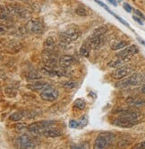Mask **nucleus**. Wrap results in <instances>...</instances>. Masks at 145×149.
<instances>
[{
    "label": "nucleus",
    "mask_w": 145,
    "mask_h": 149,
    "mask_svg": "<svg viewBox=\"0 0 145 149\" xmlns=\"http://www.w3.org/2000/svg\"><path fill=\"white\" fill-rule=\"evenodd\" d=\"M74 61H75V58L72 56L64 55V56H62L59 59V65L63 68H66V67H69Z\"/></svg>",
    "instance_id": "dca6fc26"
},
{
    "label": "nucleus",
    "mask_w": 145,
    "mask_h": 149,
    "mask_svg": "<svg viewBox=\"0 0 145 149\" xmlns=\"http://www.w3.org/2000/svg\"><path fill=\"white\" fill-rule=\"evenodd\" d=\"M90 42L93 49H99L103 45V43H104V34H101V35L92 34V36L90 37Z\"/></svg>",
    "instance_id": "f8f14e48"
},
{
    "label": "nucleus",
    "mask_w": 145,
    "mask_h": 149,
    "mask_svg": "<svg viewBox=\"0 0 145 149\" xmlns=\"http://www.w3.org/2000/svg\"><path fill=\"white\" fill-rule=\"evenodd\" d=\"M126 103L133 108L144 107L145 106V99L140 97H129L126 100Z\"/></svg>",
    "instance_id": "ddd939ff"
},
{
    "label": "nucleus",
    "mask_w": 145,
    "mask_h": 149,
    "mask_svg": "<svg viewBox=\"0 0 145 149\" xmlns=\"http://www.w3.org/2000/svg\"><path fill=\"white\" fill-rule=\"evenodd\" d=\"M140 84H144L143 74H133L132 76L119 81L116 84V86L117 88H126L130 86H140Z\"/></svg>",
    "instance_id": "f03ea898"
},
{
    "label": "nucleus",
    "mask_w": 145,
    "mask_h": 149,
    "mask_svg": "<svg viewBox=\"0 0 145 149\" xmlns=\"http://www.w3.org/2000/svg\"><path fill=\"white\" fill-rule=\"evenodd\" d=\"M112 123L114 125H116L117 127H132L134 125L138 124V120H137V119H133V118H129V117L120 116L119 118L114 120Z\"/></svg>",
    "instance_id": "0eeeda50"
},
{
    "label": "nucleus",
    "mask_w": 145,
    "mask_h": 149,
    "mask_svg": "<svg viewBox=\"0 0 145 149\" xmlns=\"http://www.w3.org/2000/svg\"><path fill=\"white\" fill-rule=\"evenodd\" d=\"M16 144L20 148H33L35 144L28 135H22L16 139Z\"/></svg>",
    "instance_id": "1a4fd4ad"
},
{
    "label": "nucleus",
    "mask_w": 145,
    "mask_h": 149,
    "mask_svg": "<svg viewBox=\"0 0 145 149\" xmlns=\"http://www.w3.org/2000/svg\"><path fill=\"white\" fill-rule=\"evenodd\" d=\"M74 107L79 111H82V110H84L86 107V102L84 100H82V99H77L74 102Z\"/></svg>",
    "instance_id": "4be33fe9"
},
{
    "label": "nucleus",
    "mask_w": 145,
    "mask_h": 149,
    "mask_svg": "<svg viewBox=\"0 0 145 149\" xmlns=\"http://www.w3.org/2000/svg\"><path fill=\"white\" fill-rule=\"evenodd\" d=\"M91 45H90V42L89 41H85L84 44L81 45V47L80 48V55L84 56V57H89L90 56V53L91 50Z\"/></svg>",
    "instance_id": "f3484780"
},
{
    "label": "nucleus",
    "mask_w": 145,
    "mask_h": 149,
    "mask_svg": "<svg viewBox=\"0 0 145 149\" xmlns=\"http://www.w3.org/2000/svg\"><path fill=\"white\" fill-rule=\"evenodd\" d=\"M137 39H138V40H139V41L141 42V43H142V44L143 46H145V41H144V40H143L142 39H141V38H139V37H138Z\"/></svg>",
    "instance_id": "4c0bfd02"
},
{
    "label": "nucleus",
    "mask_w": 145,
    "mask_h": 149,
    "mask_svg": "<svg viewBox=\"0 0 145 149\" xmlns=\"http://www.w3.org/2000/svg\"><path fill=\"white\" fill-rule=\"evenodd\" d=\"M69 127H72V129H76L77 127H79V123H78V121H76L75 120H71L69 121Z\"/></svg>",
    "instance_id": "c85d7f7f"
},
{
    "label": "nucleus",
    "mask_w": 145,
    "mask_h": 149,
    "mask_svg": "<svg viewBox=\"0 0 145 149\" xmlns=\"http://www.w3.org/2000/svg\"><path fill=\"white\" fill-rule=\"evenodd\" d=\"M54 40L52 38H48L45 41V44H44V47L48 49H52L54 47Z\"/></svg>",
    "instance_id": "393cba45"
},
{
    "label": "nucleus",
    "mask_w": 145,
    "mask_h": 149,
    "mask_svg": "<svg viewBox=\"0 0 145 149\" xmlns=\"http://www.w3.org/2000/svg\"><path fill=\"white\" fill-rule=\"evenodd\" d=\"M133 70H134V68L132 65H126L121 68H118L116 70H114L113 74H112V77H113V78L117 79V80L123 79V78L130 76V74L133 72Z\"/></svg>",
    "instance_id": "39448f33"
},
{
    "label": "nucleus",
    "mask_w": 145,
    "mask_h": 149,
    "mask_svg": "<svg viewBox=\"0 0 145 149\" xmlns=\"http://www.w3.org/2000/svg\"><path fill=\"white\" fill-rule=\"evenodd\" d=\"M76 13L78 14V15H86V11H85V9H84L82 7H78L76 10Z\"/></svg>",
    "instance_id": "c756f323"
},
{
    "label": "nucleus",
    "mask_w": 145,
    "mask_h": 149,
    "mask_svg": "<svg viewBox=\"0 0 145 149\" xmlns=\"http://www.w3.org/2000/svg\"><path fill=\"white\" fill-rule=\"evenodd\" d=\"M115 113H117L119 114V116H122V117H129V118H133V119H138L141 116V112L138 110L133 109V108L119 109L116 111Z\"/></svg>",
    "instance_id": "9d476101"
},
{
    "label": "nucleus",
    "mask_w": 145,
    "mask_h": 149,
    "mask_svg": "<svg viewBox=\"0 0 145 149\" xmlns=\"http://www.w3.org/2000/svg\"><path fill=\"white\" fill-rule=\"evenodd\" d=\"M137 52H138L137 46L133 44V45L127 46L126 48H125L123 50L119 51L117 54V58H130L131 56L134 55Z\"/></svg>",
    "instance_id": "9b49d317"
},
{
    "label": "nucleus",
    "mask_w": 145,
    "mask_h": 149,
    "mask_svg": "<svg viewBox=\"0 0 145 149\" xmlns=\"http://www.w3.org/2000/svg\"><path fill=\"white\" fill-rule=\"evenodd\" d=\"M134 13H135L139 17H142V19H144L145 20V15L142 14V13H141L140 11H139V10H137V9H135V10H134Z\"/></svg>",
    "instance_id": "72a5a7b5"
},
{
    "label": "nucleus",
    "mask_w": 145,
    "mask_h": 149,
    "mask_svg": "<svg viewBox=\"0 0 145 149\" xmlns=\"http://www.w3.org/2000/svg\"><path fill=\"white\" fill-rule=\"evenodd\" d=\"M78 123L80 127H85L88 124V117L86 115L81 116L78 120Z\"/></svg>",
    "instance_id": "a878e982"
},
{
    "label": "nucleus",
    "mask_w": 145,
    "mask_h": 149,
    "mask_svg": "<svg viewBox=\"0 0 145 149\" xmlns=\"http://www.w3.org/2000/svg\"><path fill=\"white\" fill-rule=\"evenodd\" d=\"M133 20L135 21V22H137L139 24L143 25V22H142V21L140 19V17H138V16H133Z\"/></svg>",
    "instance_id": "473e14b6"
},
{
    "label": "nucleus",
    "mask_w": 145,
    "mask_h": 149,
    "mask_svg": "<svg viewBox=\"0 0 145 149\" xmlns=\"http://www.w3.org/2000/svg\"><path fill=\"white\" fill-rule=\"evenodd\" d=\"M128 45V42L127 41H125V40H119L117 42H116L115 44H113L111 49L113 50H118V49H122L124 48L127 47Z\"/></svg>",
    "instance_id": "aec40b11"
},
{
    "label": "nucleus",
    "mask_w": 145,
    "mask_h": 149,
    "mask_svg": "<svg viewBox=\"0 0 145 149\" xmlns=\"http://www.w3.org/2000/svg\"><path fill=\"white\" fill-rule=\"evenodd\" d=\"M8 14H9V12H7L6 9L3 6H1V19L2 20L8 19Z\"/></svg>",
    "instance_id": "bb28decb"
},
{
    "label": "nucleus",
    "mask_w": 145,
    "mask_h": 149,
    "mask_svg": "<svg viewBox=\"0 0 145 149\" xmlns=\"http://www.w3.org/2000/svg\"><path fill=\"white\" fill-rule=\"evenodd\" d=\"M61 36L66 42H69L70 43L72 41L76 40L80 37V31L75 26H71L67 28L66 31H62Z\"/></svg>",
    "instance_id": "20e7f679"
},
{
    "label": "nucleus",
    "mask_w": 145,
    "mask_h": 149,
    "mask_svg": "<svg viewBox=\"0 0 145 149\" xmlns=\"http://www.w3.org/2000/svg\"><path fill=\"white\" fill-rule=\"evenodd\" d=\"M41 77V74H39L38 71L36 70H32L27 74V78L29 80H39Z\"/></svg>",
    "instance_id": "412c9836"
},
{
    "label": "nucleus",
    "mask_w": 145,
    "mask_h": 149,
    "mask_svg": "<svg viewBox=\"0 0 145 149\" xmlns=\"http://www.w3.org/2000/svg\"><path fill=\"white\" fill-rule=\"evenodd\" d=\"M42 135L46 137H58L60 136H62V132L57 130V129H55V127H48L47 129H45L42 132Z\"/></svg>",
    "instance_id": "4468645a"
},
{
    "label": "nucleus",
    "mask_w": 145,
    "mask_h": 149,
    "mask_svg": "<svg viewBox=\"0 0 145 149\" xmlns=\"http://www.w3.org/2000/svg\"><path fill=\"white\" fill-rule=\"evenodd\" d=\"M108 31V28L106 26H100L97 28L94 31H93V34L94 35H101V34H105Z\"/></svg>",
    "instance_id": "b1692460"
},
{
    "label": "nucleus",
    "mask_w": 145,
    "mask_h": 149,
    "mask_svg": "<svg viewBox=\"0 0 145 149\" xmlns=\"http://www.w3.org/2000/svg\"><path fill=\"white\" fill-rule=\"evenodd\" d=\"M55 124L54 120H41V121H36L34 123H32L27 127V130L29 132L37 134V135H42V132L45 129L48 127H52Z\"/></svg>",
    "instance_id": "7ed1b4c3"
},
{
    "label": "nucleus",
    "mask_w": 145,
    "mask_h": 149,
    "mask_svg": "<svg viewBox=\"0 0 145 149\" xmlns=\"http://www.w3.org/2000/svg\"><path fill=\"white\" fill-rule=\"evenodd\" d=\"M140 92H141L142 94L145 95V84L142 86V87H141V89H140Z\"/></svg>",
    "instance_id": "c9c22d12"
},
{
    "label": "nucleus",
    "mask_w": 145,
    "mask_h": 149,
    "mask_svg": "<svg viewBox=\"0 0 145 149\" xmlns=\"http://www.w3.org/2000/svg\"><path fill=\"white\" fill-rule=\"evenodd\" d=\"M134 148H137V149H140V148H145V141H143L142 143H140V144H137Z\"/></svg>",
    "instance_id": "f704fd0d"
},
{
    "label": "nucleus",
    "mask_w": 145,
    "mask_h": 149,
    "mask_svg": "<svg viewBox=\"0 0 145 149\" xmlns=\"http://www.w3.org/2000/svg\"><path fill=\"white\" fill-rule=\"evenodd\" d=\"M108 1L109 2V3H111L114 6H117V2H116V0H108Z\"/></svg>",
    "instance_id": "e433bc0d"
},
{
    "label": "nucleus",
    "mask_w": 145,
    "mask_h": 149,
    "mask_svg": "<svg viewBox=\"0 0 145 149\" xmlns=\"http://www.w3.org/2000/svg\"><path fill=\"white\" fill-rule=\"evenodd\" d=\"M116 139V135L112 132H104L98 136L93 145V147L96 149H103L111 146Z\"/></svg>",
    "instance_id": "f257e3e1"
},
{
    "label": "nucleus",
    "mask_w": 145,
    "mask_h": 149,
    "mask_svg": "<svg viewBox=\"0 0 145 149\" xmlns=\"http://www.w3.org/2000/svg\"><path fill=\"white\" fill-rule=\"evenodd\" d=\"M62 86H63V87L66 88V89L71 90V89H74V88L76 87L77 83L75 82V81H68V82H65L63 84H62Z\"/></svg>",
    "instance_id": "5701e85b"
},
{
    "label": "nucleus",
    "mask_w": 145,
    "mask_h": 149,
    "mask_svg": "<svg viewBox=\"0 0 145 149\" xmlns=\"http://www.w3.org/2000/svg\"><path fill=\"white\" fill-rule=\"evenodd\" d=\"M11 1H26V0H11Z\"/></svg>",
    "instance_id": "58836bf2"
},
{
    "label": "nucleus",
    "mask_w": 145,
    "mask_h": 149,
    "mask_svg": "<svg viewBox=\"0 0 145 149\" xmlns=\"http://www.w3.org/2000/svg\"><path fill=\"white\" fill-rule=\"evenodd\" d=\"M25 116V113L23 111H15L14 112L12 115H10L9 117V120H12V121H20L22 120L23 117Z\"/></svg>",
    "instance_id": "6ab92c4d"
},
{
    "label": "nucleus",
    "mask_w": 145,
    "mask_h": 149,
    "mask_svg": "<svg viewBox=\"0 0 145 149\" xmlns=\"http://www.w3.org/2000/svg\"><path fill=\"white\" fill-rule=\"evenodd\" d=\"M26 29L30 33L40 34L44 31V24L39 20L32 19L30 20L28 24H26Z\"/></svg>",
    "instance_id": "423d86ee"
},
{
    "label": "nucleus",
    "mask_w": 145,
    "mask_h": 149,
    "mask_svg": "<svg viewBox=\"0 0 145 149\" xmlns=\"http://www.w3.org/2000/svg\"><path fill=\"white\" fill-rule=\"evenodd\" d=\"M124 8H125V10H126V12L128 13H131L132 12V7L130 5H128L127 3H125L124 4Z\"/></svg>",
    "instance_id": "2f4dec72"
},
{
    "label": "nucleus",
    "mask_w": 145,
    "mask_h": 149,
    "mask_svg": "<svg viewBox=\"0 0 145 149\" xmlns=\"http://www.w3.org/2000/svg\"><path fill=\"white\" fill-rule=\"evenodd\" d=\"M127 60H129V58H117V59H115V60H111L110 62H108V67H110V68H117V67H119L120 65H122V64L124 63V62H126V61H127Z\"/></svg>",
    "instance_id": "a211bd4d"
},
{
    "label": "nucleus",
    "mask_w": 145,
    "mask_h": 149,
    "mask_svg": "<svg viewBox=\"0 0 145 149\" xmlns=\"http://www.w3.org/2000/svg\"><path fill=\"white\" fill-rule=\"evenodd\" d=\"M40 98L47 102H54L58 98V92L56 89L48 86L43 91H41Z\"/></svg>",
    "instance_id": "6e6552de"
},
{
    "label": "nucleus",
    "mask_w": 145,
    "mask_h": 149,
    "mask_svg": "<svg viewBox=\"0 0 145 149\" xmlns=\"http://www.w3.org/2000/svg\"><path fill=\"white\" fill-rule=\"evenodd\" d=\"M94 1H95V2H96L97 4H99V5L100 6H102L103 8H105V9L107 10V11H108V13L110 14V15H113V14H114V13H113V12L111 11V10H110V9H109V8H108V6H106V5L104 4V3H103V2H101L100 0H94Z\"/></svg>",
    "instance_id": "cd10ccee"
},
{
    "label": "nucleus",
    "mask_w": 145,
    "mask_h": 149,
    "mask_svg": "<svg viewBox=\"0 0 145 149\" xmlns=\"http://www.w3.org/2000/svg\"><path fill=\"white\" fill-rule=\"evenodd\" d=\"M26 124L25 123H22V124H18V125H16L15 126V129H16V130H19V131H21V130H24V129H26Z\"/></svg>",
    "instance_id": "7c9ffc66"
},
{
    "label": "nucleus",
    "mask_w": 145,
    "mask_h": 149,
    "mask_svg": "<svg viewBox=\"0 0 145 149\" xmlns=\"http://www.w3.org/2000/svg\"><path fill=\"white\" fill-rule=\"evenodd\" d=\"M49 86L48 83L47 82H43V81H39V82H35L33 84H30L27 86V87L32 91H43L44 89H46L47 87Z\"/></svg>",
    "instance_id": "2eb2a0df"
}]
</instances>
